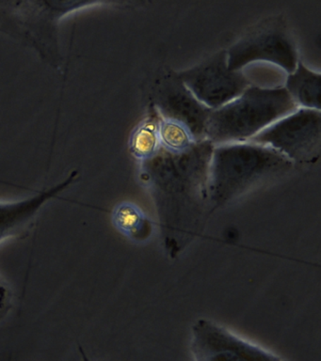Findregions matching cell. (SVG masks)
I'll return each instance as SVG.
<instances>
[{
    "label": "cell",
    "instance_id": "5",
    "mask_svg": "<svg viewBox=\"0 0 321 361\" xmlns=\"http://www.w3.org/2000/svg\"><path fill=\"white\" fill-rule=\"evenodd\" d=\"M178 76L197 100L212 110L225 106L250 86L242 71L228 66L227 51L214 54Z\"/></svg>",
    "mask_w": 321,
    "mask_h": 361
},
{
    "label": "cell",
    "instance_id": "11",
    "mask_svg": "<svg viewBox=\"0 0 321 361\" xmlns=\"http://www.w3.org/2000/svg\"><path fill=\"white\" fill-rule=\"evenodd\" d=\"M160 145L169 152L182 154L196 142L190 130L184 123L171 118L159 120Z\"/></svg>",
    "mask_w": 321,
    "mask_h": 361
},
{
    "label": "cell",
    "instance_id": "13",
    "mask_svg": "<svg viewBox=\"0 0 321 361\" xmlns=\"http://www.w3.org/2000/svg\"><path fill=\"white\" fill-rule=\"evenodd\" d=\"M80 351L81 354V358H83V361H91V360H90V358L87 357V355L85 354V352H84L83 347H80Z\"/></svg>",
    "mask_w": 321,
    "mask_h": 361
},
{
    "label": "cell",
    "instance_id": "8",
    "mask_svg": "<svg viewBox=\"0 0 321 361\" xmlns=\"http://www.w3.org/2000/svg\"><path fill=\"white\" fill-rule=\"evenodd\" d=\"M284 89L298 107L320 110V73L310 70L298 61L291 73H287Z\"/></svg>",
    "mask_w": 321,
    "mask_h": 361
},
{
    "label": "cell",
    "instance_id": "7",
    "mask_svg": "<svg viewBox=\"0 0 321 361\" xmlns=\"http://www.w3.org/2000/svg\"><path fill=\"white\" fill-rule=\"evenodd\" d=\"M156 109L162 118L184 123L195 141L207 137V127L213 110L197 100L178 75L169 73L160 79L154 92Z\"/></svg>",
    "mask_w": 321,
    "mask_h": 361
},
{
    "label": "cell",
    "instance_id": "4",
    "mask_svg": "<svg viewBox=\"0 0 321 361\" xmlns=\"http://www.w3.org/2000/svg\"><path fill=\"white\" fill-rule=\"evenodd\" d=\"M320 110L298 107L248 140L269 147L292 163H309L320 151Z\"/></svg>",
    "mask_w": 321,
    "mask_h": 361
},
{
    "label": "cell",
    "instance_id": "3",
    "mask_svg": "<svg viewBox=\"0 0 321 361\" xmlns=\"http://www.w3.org/2000/svg\"><path fill=\"white\" fill-rule=\"evenodd\" d=\"M227 61L233 71L267 62L291 73L300 59L286 23L280 17H272L259 23L238 39L227 51Z\"/></svg>",
    "mask_w": 321,
    "mask_h": 361
},
{
    "label": "cell",
    "instance_id": "6",
    "mask_svg": "<svg viewBox=\"0 0 321 361\" xmlns=\"http://www.w3.org/2000/svg\"><path fill=\"white\" fill-rule=\"evenodd\" d=\"M191 351L194 361H283L207 320L194 324Z\"/></svg>",
    "mask_w": 321,
    "mask_h": 361
},
{
    "label": "cell",
    "instance_id": "9",
    "mask_svg": "<svg viewBox=\"0 0 321 361\" xmlns=\"http://www.w3.org/2000/svg\"><path fill=\"white\" fill-rule=\"evenodd\" d=\"M112 221L117 230L128 238L145 241L150 236V221L139 206L131 202H122L115 206Z\"/></svg>",
    "mask_w": 321,
    "mask_h": 361
},
{
    "label": "cell",
    "instance_id": "1",
    "mask_svg": "<svg viewBox=\"0 0 321 361\" xmlns=\"http://www.w3.org/2000/svg\"><path fill=\"white\" fill-rule=\"evenodd\" d=\"M293 163L269 148L244 141L217 145L208 177L214 206L227 204L260 183L286 173Z\"/></svg>",
    "mask_w": 321,
    "mask_h": 361
},
{
    "label": "cell",
    "instance_id": "12",
    "mask_svg": "<svg viewBox=\"0 0 321 361\" xmlns=\"http://www.w3.org/2000/svg\"><path fill=\"white\" fill-rule=\"evenodd\" d=\"M13 237L12 228L0 214V243ZM13 307V292L4 279L0 278V320H2Z\"/></svg>",
    "mask_w": 321,
    "mask_h": 361
},
{
    "label": "cell",
    "instance_id": "2",
    "mask_svg": "<svg viewBox=\"0 0 321 361\" xmlns=\"http://www.w3.org/2000/svg\"><path fill=\"white\" fill-rule=\"evenodd\" d=\"M298 107L284 87H248L238 97L213 110L207 137L217 145L244 142Z\"/></svg>",
    "mask_w": 321,
    "mask_h": 361
},
{
    "label": "cell",
    "instance_id": "10",
    "mask_svg": "<svg viewBox=\"0 0 321 361\" xmlns=\"http://www.w3.org/2000/svg\"><path fill=\"white\" fill-rule=\"evenodd\" d=\"M159 120L147 117L140 121L129 137V151L138 160L150 159L160 146Z\"/></svg>",
    "mask_w": 321,
    "mask_h": 361
}]
</instances>
